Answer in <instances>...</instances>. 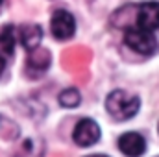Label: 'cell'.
I'll return each instance as SVG.
<instances>
[{
    "label": "cell",
    "instance_id": "1",
    "mask_svg": "<svg viewBox=\"0 0 159 157\" xmlns=\"http://www.w3.org/2000/svg\"><path fill=\"white\" fill-rule=\"evenodd\" d=\"M141 107V100L135 94H129L122 89L111 91L106 98V109L115 120H129L137 115Z\"/></svg>",
    "mask_w": 159,
    "mask_h": 157
},
{
    "label": "cell",
    "instance_id": "2",
    "mask_svg": "<svg viewBox=\"0 0 159 157\" xmlns=\"http://www.w3.org/2000/svg\"><path fill=\"white\" fill-rule=\"evenodd\" d=\"M124 43L137 54H143V56H152L156 50L159 48L157 39L152 32L148 30H143V28H129L126 30V35H124Z\"/></svg>",
    "mask_w": 159,
    "mask_h": 157
},
{
    "label": "cell",
    "instance_id": "3",
    "mask_svg": "<svg viewBox=\"0 0 159 157\" xmlns=\"http://www.w3.org/2000/svg\"><path fill=\"white\" fill-rule=\"evenodd\" d=\"M50 30H52V35L57 41H67L70 39L74 35V32H76V20H74V17L69 11L57 9L52 15Z\"/></svg>",
    "mask_w": 159,
    "mask_h": 157
},
{
    "label": "cell",
    "instance_id": "4",
    "mask_svg": "<svg viewBox=\"0 0 159 157\" xmlns=\"http://www.w3.org/2000/svg\"><path fill=\"white\" fill-rule=\"evenodd\" d=\"M72 139L81 148L93 146L100 141V126L93 118H81L72 131Z\"/></svg>",
    "mask_w": 159,
    "mask_h": 157
},
{
    "label": "cell",
    "instance_id": "5",
    "mask_svg": "<svg viewBox=\"0 0 159 157\" xmlns=\"http://www.w3.org/2000/svg\"><path fill=\"white\" fill-rule=\"evenodd\" d=\"M137 26L148 32L159 30V2L150 0L137 6Z\"/></svg>",
    "mask_w": 159,
    "mask_h": 157
},
{
    "label": "cell",
    "instance_id": "6",
    "mask_svg": "<svg viewBox=\"0 0 159 157\" xmlns=\"http://www.w3.org/2000/svg\"><path fill=\"white\" fill-rule=\"evenodd\" d=\"M119 150L128 157H141L146 150V141L137 131H128L119 137Z\"/></svg>",
    "mask_w": 159,
    "mask_h": 157
},
{
    "label": "cell",
    "instance_id": "7",
    "mask_svg": "<svg viewBox=\"0 0 159 157\" xmlns=\"http://www.w3.org/2000/svg\"><path fill=\"white\" fill-rule=\"evenodd\" d=\"M43 39V30L39 24H22L19 28V41L26 50H35Z\"/></svg>",
    "mask_w": 159,
    "mask_h": 157
},
{
    "label": "cell",
    "instance_id": "8",
    "mask_svg": "<svg viewBox=\"0 0 159 157\" xmlns=\"http://www.w3.org/2000/svg\"><path fill=\"white\" fill-rule=\"evenodd\" d=\"M15 52V28L11 24H6L0 28V56L11 57Z\"/></svg>",
    "mask_w": 159,
    "mask_h": 157
},
{
    "label": "cell",
    "instance_id": "9",
    "mask_svg": "<svg viewBox=\"0 0 159 157\" xmlns=\"http://www.w3.org/2000/svg\"><path fill=\"white\" fill-rule=\"evenodd\" d=\"M50 65V54L43 48H35V50H30V56H28V67L30 69H35V70H46Z\"/></svg>",
    "mask_w": 159,
    "mask_h": 157
},
{
    "label": "cell",
    "instance_id": "10",
    "mask_svg": "<svg viewBox=\"0 0 159 157\" xmlns=\"http://www.w3.org/2000/svg\"><path fill=\"white\" fill-rule=\"evenodd\" d=\"M57 102L67 107V109H72V107H78L80 102H81V96L76 89H65L59 96H57Z\"/></svg>",
    "mask_w": 159,
    "mask_h": 157
},
{
    "label": "cell",
    "instance_id": "11",
    "mask_svg": "<svg viewBox=\"0 0 159 157\" xmlns=\"http://www.w3.org/2000/svg\"><path fill=\"white\" fill-rule=\"evenodd\" d=\"M4 67H6V59H4V57L0 56V74L4 72Z\"/></svg>",
    "mask_w": 159,
    "mask_h": 157
},
{
    "label": "cell",
    "instance_id": "12",
    "mask_svg": "<svg viewBox=\"0 0 159 157\" xmlns=\"http://www.w3.org/2000/svg\"><path fill=\"white\" fill-rule=\"evenodd\" d=\"M85 157H107V155H100V154H93V155H85Z\"/></svg>",
    "mask_w": 159,
    "mask_h": 157
},
{
    "label": "cell",
    "instance_id": "13",
    "mask_svg": "<svg viewBox=\"0 0 159 157\" xmlns=\"http://www.w3.org/2000/svg\"><path fill=\"white\" fill-rule=\"evenodd\" d=\"M2 4H4V0H0V7H2Z\"/></svg>",
    "mask_w": 159,
    "mask_h": 157
},
{
    "label": "cell",
    "instance_id": "14",
    "mask_svg": "<svg viewBox=\"0 0 159 157\" xmlns=\"http://www.w3.org/2000/svg\"><path fill=\"white\" fill-rule=\"evenodd\" d=\"M157 131H159V126H157Z\"/></svg>",
    "mask_w": 159,
    "mask_h": 157
},
{
    "label": "cell",
    "instance_id": "15",
    "mask_svg": "<svg viewBox=\"0 0 159 157\" xmlns=\"http://www.w3.org/2000/svg\"><path fill=\"white\" fill-rule=\"evenodd\" d=\"M157 157H159V155H157Z\"/></svg>",
    "mask_w": 159,
    "mask_h": 157
}]
</instances>
